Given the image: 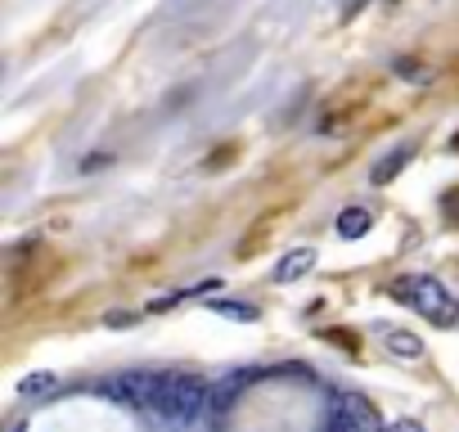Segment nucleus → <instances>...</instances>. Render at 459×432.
I'll return each mask as SVG.
<instances>
[{
  "label": "nucleus",
  "instance_id": "nucleus-1",
  "mask_svg": "<svg viewBox=\"0 0 459 432\" xmlns=\"http://www.w3.org/2000/svg\"><path fill=\"white\" fill-rule=\"evenodd\" d=\"M207 392H212V387H203L198 374H162V387H158L153 410H158L162 419H171V423H189V419L207 405Z\"/></svg>",
  "mask_w": 459,
  "mask_h": 432
},
{
  "label": "nucleus",
  "instance_id": "nucleus-2",
  "mask_svg": "<svg viewBox=\"0 0 459 432\" xmlns=\"http://www.w3.org/2000/svg\"><path fill=\"white\" fill-rule=\"evenodd\" d=\"M392 293L405 302V307H414L423 320H432V324H450V320H459V307H455V298L437 284V280H428V275H414V280H401V284H392Z\"/></svg>",
  "mask_w": 459,
  "mask_h": 432
},
{
  "label": "nucleus",
  "instance_id": "nucleus-3",
  "mask_svg": "<svg viewBox=\"0 0 459 432\" xmlns=\"http://www.w3.org/2000/svg\"><path fill=\"white\" fill-rule=\"evenodd\" d=\"M158 387H162V374H149V369H126L108 383V396L126 401V405H153L158 401Z\"/></svg>",
  "mask_w": 459,
  "mask_h": 432
},
{
  "label": "nucleus",
  "instance_id": "nucleus-4",
  "mask_svg": "<svg viewBox=\"0 0 459 432\" xmlns=\"http://www.w3.org/2000/svg\"><path fill=\"white\" fill-rule=\"evenodd\" d=\"M253 378H257L253 369H230L225 378H216V383H212V392H207V410H212V414L221 419V414H225L230 405H235V401L244 396V387H248Z\"/></svg>",
  "mask_w": 459,
  "mask_h": 432
},
{
  "label": "nucleus",
  "instance_id": "nucleus-5",
  "mask_svg": "<svg viewBox=\"0 0 459 432\" xmlns=\"http://www.w3.org/2000/svg\"><path fill=\"white\" fill-rule=\"evenodd\" d=\"M316 271V253L311 248H293V253H284L280 262H275V280L280 284H293V280H302V275H311Z\"/></svg>",
  "mask_w": 459,
  "mask_h": 432
},
{
  "label": "nucleus",
  "instance_id": "nucleus-6",
  "mask_svg": "<svg viewBox=\"0 0 459 432\" xmlns=\"http://www.w3.org/2000/svg\"><path fill=\"white\" fill-rule=\"evenodd\" d=\"M347 414H351V432H383L387 423L378 419V410L365 401V396H351L347 392Z\"/></svg>",
  "mask_w": 459,
  "mask_h": 432
},
{
  "label": "nucleus",
  "instance_id": "nucleus-7",
  "mask_svg": "<svg viewBox=\"0 0 459 432\" xmlns=\"http://www.w3.org/2000/svg\"><path fill=\"white\" fill-rule=\"evenodd\" d=\"M410 158H414V144H401V149H392L387 158H378V162H374L369 180H374V185H387V180H392V176H396V171L410 162Z\"/></svg>",
  "mask_w": 459,
  "mask_h": 432
},
{
  "label": "nucleus",
  "instance_id": "nucleus-8",
  "mask_svg": "<svg viewBox=\"0 0 459 432\" xmlns=\"http://www.w3.org/2000/svg\"><path fill=\"white\" fill-rule=\"evenodd\" d=\"M383 347H387L392 356H401V360H419V356H423V342H419L414 333H405V329H387V333H383Z\"/></svg>",
  "mask_w": 459,
  "mask_h": 432
},
{
  "label": "nucleus",
  "instance_id": "nucleus-9",
  "mask_svg": "<svg viewBox=\"0 0 459 432\" xmlns=\"http://www.w3.org/2000/svg\"><path fill=\"white\" fill-rule=\"evenodd\" d=\"M338 235H342V239L369 235V212H365V207H347V212L338 216Z\"/></svg>",
  "mask_w": 459,
  "mask_h": 432
},
{
  "label": "nucleus",
  "instance_id": "nucleus-10",
  "mask_svg": "<svg viewBox=\"0 0 459 432\" xmlns=\"http://www.w3.org/2000/svg\"><path fill=\"white\" fill-rule=\"evenodd\" d=\"M55 387H59V378H55V374H46V369H41V374H28V378L19 383V392H23V396H32V401H46Z\"/></svg>",
  "mask_w": 459,
  "mask_h": 432
},
{
  "label": "nucleus",
  "instance_id": "nucleus-11",
  "mask_svg": "<svg viewBox=\"0 0 459 432\" xmlns=\"http://www.w3.org/2000/svg\"><path fill=\"white\" fill-rule=\"evenodd\" d=\"M325 432H351V414H347V392H333L329 396V423Z\"/></svg>",
  "mask_w": 459,
  "mask_h": 432
},
{
  "label": "nucleus",
  "instance_id": "nucleus-12",
  "mask_svg": "<svg viewBox=\"0 0 459 432\" xmlns=\"http://www.w3.org/2000/svg\"><path fill=\"white\" fill-rule=\"evenodd\" d=\"M212 311L230 320H257V307H244V302H212Z\"/></svg>",
  "mask_w": 459,
  "mask_h": 432
},
{
  "label": "nucleus",
  "instance_id": "nucleus-13",
  "mask_svg": "<svg viewBox=\"0 0 459 432\" xmlns=\"http://www.w3.org/2000/svg\"><path fill=\"white\" fill-rule=\"evenodd\" d=\"M383 432H423V428H419L414 419H401V423H387Z\"/></svg>",
  "mask_w": 459,
  "mask_h": 432
},
{
  "label": "nucleus",
  "instance_id": "nucleus-14",
  "mask_svg": "<svg viewBox=\"0 0 459 432\" xmlns=\"http://www.w3.org/2000/svg\"><path fill=\"white\" fill-rule=\"evenodd\" d=\"M10 432H23V428H10Z\"/></svg>",
  "mask_w": 459,
  "mask_h": 432
}]
</instances>
